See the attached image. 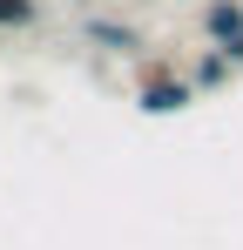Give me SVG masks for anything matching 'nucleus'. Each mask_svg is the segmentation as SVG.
I'll return each instance as SVG.
<instances>
[{
	"mask_svg": "<svg viewBox=\"0 0 243 250\" xmlns=\"http://www.w3.org/2000/svg\"><path fill=\"white\" fill-rule=\"evenodd\" d=\"M189 102H196L189 68H176V61H162V54H149V61L135 68V108H142V115H182Z\"/></svg>",
	"mask_w": 243,
	"mask_h": 250,
	"instance_id": "obj_1",
	"label": "nucleus"
},
{
	"mask_svg": "<svg viewBox=\"0 0 243 250\" xmlns=\"http://www.w3.org/2000/svg\"><path fill=\"white\" fill-rule=\"evenodd\" d=\"M81 41L101 47V54H122V61H142V47H149L135 21H108V14H88L81 21Z\"/></svg>",
	"mask_w": 243,
	"mask_h": 250,
	"instance_id": "obj_2",
	"label": "nucleus"
},
{
	"mask_svg": "<svg viewBox=\"0 0 243 250\" xmlns=\"http://www.w3.org/2000/svg\"><path fill=\"white\" fill-rule=\"evenodd\" d=\"M196 34H202V47H223V41H237V34H243V0H202V14H196Z\"/></svg>",
	"mask_w": 243,
	"mask_h": 250,
	"instance_id": "obj_3",
	"label": "nucleus"
},
{
	"mask_svg": "<svg viewBox=\"0 0 243 250\" xmlns=\"http://www.w3.org/2000/svg\"><path fill=\"white\" fill-rule=\"evenodd\" d=\"M189 82H196V95H216V88L237 82V68H230V54H223V47H202L196 61H189Z\"/></svg>",
	"mask_w": 243,
	"mask_h": 250,
	"instance_id": "obj_4",
	"label": "nucleus"
},
{
	"mask_svg": "<svg viewBox=\"0 0 243 250\" xmlns=\"http://www.w3.org/2000/svg\"><path fill=\"white\" fill-rule=\"evenodd\" d=\"M40 21V0H0V34H27Z\"/></svg>",
	"mask_w": 243,
	"mask_h": 250,
	"instance_id": "obj_5",
	"label": "nucleus"
},
{
	"mask_svg": "<svg viewBox=\"0 0 243 250\" xmlns=\"http://www.w3.org/2000/svg\"><path fill=\"white\" fill-rule=\"evenodd\" d=\"M223 54H230V68L243 75V34H237V41H223Z\"/></svg>",
	"mask_w": 243,
	"mask_h": 250,
	"instance_id": "obj_6",
	"label": "nucleus"
},
{
	"mask_svg": "<svg viewBox=\"0 0 243 250\" xmlns=\"http://www.w3.org/2000/svg\"><path fill=\"white\" fill-rule=\"evenodd\" d=\"M81 7H88V0H81Z\"/></svg>",
	"mask_w": 243,
	"mask_h": 250,
	"instance_id": "obj_7",
	"label": "nucleus"
},
{
	"mask_svg": "<svg viewBox=\"0 0 243 250\" xmlns=\"http://www.w3.org/2000/svg\"><path fill=\"white\" fill-rule=\"evenodd\" d=\"M196 7H202V0H196Z\"/></svg>",
	"mask_w": 243,
	"mask_h": 250,
	"instance_id": "obj_8",
	"label": "nucleus"
}]
</instances>
